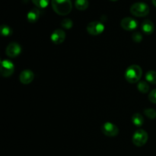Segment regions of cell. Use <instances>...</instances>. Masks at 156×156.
<instances>
[{
    "instance_id": "1",
    "label": "cell",
    "mask_w": 156,
    "mask_h": 156,
    "mask_svg": "<svg viewBox=\"0 0 156 156\" xmlns=\"http://www.w3.org/2000/svg\"><path fill=\"white\" fill-rule=\"evenodd\" d=\"M51 4L53 11L62 16L69 14L73 8L71 0H52Z\"/></svg>"
},
{
    "instance_id": "2",
    "label": "cell",
    "mask_w": 156,
    "mask_h": 156,
    "mask_svg": "<svg viewBox=\"0 0 156 156\" xmlns=\"http://www.w3.org/2000/svg\"><path fill=\"white\" fill-rule=\"evenodd\" d=\"M143 75L142 68L138 65H131L125 72V79L131 84L136 83L140 80Z\"/></svg>"
},
{
    "instance_id": "3",
    "label": "cell",
    "mask_w": 156,
    "mask_h": 156,
    "mask_svg": "<svg viewBox=\"0 0 156 156\" xmlns=\"http://www.w3.org/2000/svg\"><path fill=\"white\" fill-rule=\"evenodd\" d=\"M130 12L136 17H145L149 15V7L144 2H136L130 7Z\"/></svg>"
},
{
    "instance_id": "4",
    "label": "cell",
    "mask_w": 156,
    "mask_h": 156,
    "mask_svg": "<svg viewBox=\"0 0 156 156\" xmlns=\"http://www.w3.org/2000/svg\"><path fill=\"white\" fill-rule=\"evenodd\" d=\"M148 134L145 130L142 129H139L134 133L133 136V143L135 146L140 147L143 146L147 143L148 141Z\"/></svg>"
},
{
    "instance_id": "5",
    "label": "cell",
    "mask_w": 156,
    "mask_h": 156,
    "mask_svg": "<svg viewBox=\"0 0 156 156\" xmlns=\"http://www.w3.org/2000/svg\"><path fill=\"white\" fill-rule=\"evenodd\" d=\"M15 70L14 63L9 59H4L1 62L0 73L3 77H9L12 76Z\"/></svg>"
},
{
    "instance_id": "6",
    "label": "cell",
    "mask_w": 156,
    "mask_h": 156,
    "mask_svg": "<svg viewBox=\"0 0 156 156\" xmlns=\"http://www.w3.org/2000/svg\"><path fill=\"white\" fill-rule=\"evenodd\" d=\"M105 30V25L100 21H92L87 25V31L92 36L101 34Z\"/></svg>"
},
{
    "instance_id": "7",
    "label": "cell",
    "mask_w": 156,
    "mask_h": 156,
    "mask_svg": "<svg viewBox=\"0 0 156 156\" xmlns=\"http://www.w3.org/2000/svg\"><path fill=\"white\" fill-rule=\"evenodd\" d=\"M101 129L103 133L107 136L114 137L118 135L119 133L118 127L111 122H106L104 123Z\"/></svg>"
},
{
    "instance_id": "8",
    "label": "cell",
    "mask_w": 156,
    "mask_h": 156,
    "mask_svg": "<svg viewBox=\"0 0 156 156\" xmlns=\"http://www.w3.org/2000/svg\"><path fill=\"white\" fill-rule=\"evenodd\" d=\"M120 25H121L122 28L124 29L125 30L131 31V30H134L137 28L138 22L134 18H130V17H126L121 20Z\"/></svg>"
},
{
    "instance_id": "9",
    "label": "cell",
    "mask_w": 156,
    "mask_h": 156,
    "mask_svg": "<svg viewBox=\"0 0 156 156\" xmlns=\"http://www.w3.org/2000/svg\"><path fill=\"white\" fill-rule=\"evenodd\" d=\"M21 52V47L17 43L13 42L11 43L6 47L5 53L8 56L11 58H15L16 56H19Z\"/></svg>"
},
{
    "instance_id": "10",
    "label": "cell",
    "mask_w": 156,
    "mask_h": 156,
    "mask_svg": "<svg viewBox=\"0 0 156 156\" xmlns=\"http://www.w3.org/2000/svg\"><path fill=\"white\" fill-rule=\"evenodd\" d=\"M34 79V74L31 70L25 69L23 70L19 76V80L24 85H28L30 82H33Z\"/></svg>"
},
{
    "instance_id": "11",
    "label": "cell",
    "mask_w": 156,
    "mask_h": 156,
    "mask_svg": "<svg viewBox=\"0 0 156 156\" xmlns=\"http://www.w3.org/2000/svg\"><path fill=\"white\" fill-rule=\"evenodd\" d=\"M51 41L55 44H61L66 39V33L61 29H56L51 34Z\"/></svg>"
},
{
    "instance_id": "12",
    "label": "cell",
    "mask_w": 156,
    "mask_h": 156,
    "mask_svg": "<svg viewBox=\"0 0 156 156\" xmlns=\"http://www.w3.org/2000/svg\"><path fill=\"white\" fill-rule=\"evenodd\" d=\"M141 28L143 31L146 34L150 35L153 33L154 30H155V26H154L153 22L150 20L147 19L145 20L141 24Z\"/></svg>"
},
{
    "instance_id": "13",
    "label": "cell",
    "mask_w": 156,
    "mask_h": 156,
    "mask_svg": "<svg viewBox=\"0 0 156 156\" xmlns=\"http://www.w3.org/2000/svg\"><path fill=\"white\" fill-rule=\"evenodd\" d=\"M40 15H41V12L38 9H31L30 12L27 13V21L30 23H35L38 21L40 18Z\"/></svg>"
},
{
    "instance_id": "14",
    "label": "cell",
    "mask_w": 156,
    "mask_h": 156,
    "mask_svg": "<svg viewBox=\"0 0 156 156\" xmlns=\"http://www.w3.org/2000/svg\"><path fill=\"white\" fill-rule=\"evenodd\" d=\"M132 121L133 123L137 127H140V126H143V123H144V119H143V117L140 114H133L132 117Z\"/></svg>"
},
{
    "instance_id": "15",
    "label": "cell",
    "mask_w": 156,
    "mask_h": 156,
    "mask_svg": "<svg viewBox=\"0 0 156 156\" xmlns=\"http://www.w3.org/2000/svg\"><path fill=\"white\" fill-rule=\"evenodd\" d=\"M89 3L88 0H76L75 1V6L78 10L85 11L88 8Z\"/></svg>"
},
{
    "instance_id": "16",
    "label": "cell",
    "mask_w": 156,
    "mask_h": 156,
    "mask_svg": "<svg viewBox=\"0 0 156 156\" xmlns=\"http://www.w3.org/2000/svg\"><path fill=\"white\" fill-rule=\"evenodd\" d=\"M146 79L149 83L156 85V72L151 70L146 74Z\"/></svg>"
},
{
    "instance_id": "17",
    "label": "cell",
    "mask_w": 156,
    "mask_h": 156,
    "mask_svg": "<svg viewBox=\"0 0 156 156\" xmlns=\"http://www.w3.org/2000/svg\"><path fill=\"white\" fill-rule=\"evenodd\" d=\"M137 88L140 92L145 94L149 91V85L148 82H145V81H141L137 85Z\"/></svg>"
},
{
    "instance_id": "18",
    "label": "cell",
    "mask_w": 156,
    "mask_h": 156,
    "mask_svg": "<svg viewBox=\"0 0 156 156\" xmlns=\"http://www.w3.org/2000/svg\"><path fill=\"white\" fill-rule=\"evenodd\" d=\"M31 1L39 9H45L49 5L50 0H31Z\"/></svg>"
},
{
    "instance_id": "19",
    "label": "cell",
    "mask_w": 156,
    "mask_h": 156,
    "mask_svg": "<svg viewBox=\"0 0 156 156\" xmlns=\"http://www.w3.org/2000/svg\"><path fill=\"white\" fill-rule=\"evenodd\" d=\"M12 29L8 25L3 24L1 26V34L3 37H9L12 34Z\"/></svg>"
},
{
    "instance_id": "20",
    "label": "cell",
    "mask_w": 156,
    "mask_h": 156,
    "mask_svg": "<svg viewBox=\"0 0 156 156\" xmlns=\"http://www.w3.org/2000/svg\"><path fill=\"white\" fill-rule=\"evenodd\" d=\"M144 114L148 118L155 119L156 117V111L152 108H147L144 111Z\"/></svg>"
},
{
    "instance_id": "21",
    "label": "cell",
    "mask_w": 156,
    "mask_h": 156,
    "mask_svg": "<svg viewBox=\"0 0 156 156\" xmlns=\"http://www.w3.org/2000/svg\"><path fill=\"white\" fill-rule=\"evenodd\" d=\"M61 25L65 29H70L73 25V22L69 18H65L61 21Z\"/></svg>"
},
{
    "instance_id": "22",
    "label": "cell",
    "mask_w": 156,
    "mask_h": 156,
    "mask_svg": "<svg viewBox=\"0 0 156 156\" xmlns=\"http://www.w3.org/2000/svg\"><path fill=\"white\" fill-rule=\"evenodd\" d=\"M133 41L136 43H140L143 41V35L140 32H135L133 34Z\"/></svg>"
},
{
    "instance_id": "23",
    "label": "cell",
    "mask_w": 156,
    "mask_h": 156,
    "mask_svg": "<svg viewBox=\"0 0 156 156\" xmlns=\"http://www.w3.org/2000/svg\"><path fill=\"white\" fill-rule=\"evenodd\" d=\"M149 99L152 103L156 104V89L152 90L149 94Z\"/></svg>"
},
{
    "instance_id": "24",
    "label": "cell",
    "mask_w": 156,
    "mask_h": 156,
    "mask_svg": "<svg viewBox=\"0 0 156 156\" xmlns=\"http://www.w3.org/2000/svg\"><path fill=\"white\" fill-rule=\"evenodd\" d=\"M152 3H153L154 5L156 7V0H152Z\"/></svg>"
},
{
    "instance_id": "25",
    "label": "cell",
    "mask_w": 156,
    "mask_h": 156,
    "mask_svg": "<svg viewBox=\"0 0 156 156\" xmlns=\"http://www.w3.org/2000/svg\"><path fill=\"white\" fill-rule=\"evenodd\" d=\"M111 1H117V0H111Z\"/></svg>"
}]
</instances>
